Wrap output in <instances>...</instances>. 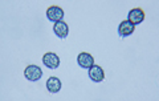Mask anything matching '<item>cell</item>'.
<instances>
[{"instance_id": "cell-1", "label": "cell", "mask_w": 159, "mask_h": 101, "mask_svg": "<svg viewBox=\"0 0 159 101\" xmlns=\"http://www.w3.org/2000/svg\"><path fill=\"white\" fill-rule=\"evenodd\" d=\"M24 76L29 80V81H37V80L41 79L43 76V70L37 65H28V67L24 69Z\"/></svg>"}, {"instance_id": "cell-9", "label": "cell", "mask_w": 159, "mask_h": 101, "mask_svg": "<svg viewBox=\"0 0 159 101\" xmlns=\"http://www.w3.org/2000/svg\"><path fill=\"white\" fill-rule=\"evenodd\" d=\"M47 89L51 93H57L61 89V81L57 77H49L47 81Z\"/></svg>"}, {"instance_id": "cell-8", "label": "cell", "mask_w": 159, "mask_h": 101, "mask_svg": "<svg viewBox=\"0 0 159 101\" xmlns=\"http://www.w3.org/2000/svg\"><path fill=\"white\" fill-rule=\"evenodd\" d=\"M129 22L133 23L134 25L135 24H139L145 20V12H143L142 8H134L129 12Z\"/></svg>"}, {"instance_id": "cell-2", "label": "cell", "mask_w": 159, "mask_h": 101, "mask_svg": "<svg viewBox=\"0 0 159 101\" xmlns=\"http://www.w3.org/2000/svg\"><path fill=\"white\" fill-rule=\"evenodd\" d=\"M43 63L45 67L48 68H51V69H56L58 68V65H60V57L57 56L56 53H53V52H48L45 53L43 56Z\"/></svg>"}, {"instance_id": "cell-7", "label": "cell", "mask_w": 159, "mask_h": 101, "mask_svg": "<svg viewBox=\"0 0 159 101\" xmlns=\"http://www.w3.org/2000/svg\"><path fill=\"white\" fill-rule=\"evenodd\" d=\"M77 63L81 68H86L89 69L94 64V57L92 56L90 53H86V52H82L77 56Z\"/></svg>"}, {"instance_id": "cell-3", "label": "cell", "mask_w": 159, "mask_h": 101, "mask_svg": "<svg viewBox=\"0 0 159 101\" xmlns=\"http://www.w3.org/2000/svg\"><path fill=\"white\" fill-rule=\"evenodd\" d=\"M89 77L90 80H93L94 83H101L103 81V79H105V72H103V69L99 67V65H92L90 68H89Z\"/></svg>"}, {"instance_id": "cell-4", "label": "cell", "mask_w": 159, "mask_h": 101, "mask_svg": "<svg viewBox=\"0 0 159 101\" xmlns=\"http://www.w3.org/2000/svg\"><path fill=\"white\" fill-rule=\"evenodd\" d=\"M53 31L56 33V36H58V39H66L69 35V27L65 22L60 20V22L54 23L53 25Z\"/></svg>"}, {"instance_id": "cell-6", "label": "cell", "mask_w": 159, "mask_h": 101, "mask_svg": "<svg viewBox=\"0 0 159 101\" xmlns=\"http://www.w3.org/2000/svg\"><path fill=\"white\" fill-rule=\"evenodd\" d=\"M134 31H135V25L133 23H130L129 20H125V22H122L119 24L118 27V35L119 37H126L129 35H131Z\"/></svg>"}, {"instance_id": "cell-5", "label": "cell", "mask_w": 159, "mask_h": 101, "mask_svg": "<svg viewBox=\"0 0 159 101\" xmlns=\"http://www.w3.org/2000/svg\"><path fill=\"white\" fill-rule=\"evenodd\" d=\"M47 17H48V20H51V22H54V23L60 22V20L64 17V11H62V8H60V7H57V6L49 7L48 11H47Z\"/></svg>"}]
</instances>
